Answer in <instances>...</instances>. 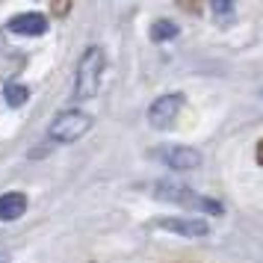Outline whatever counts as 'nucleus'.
<instances>
[{
	"instance_id": "6",
	"label": "nucleus",
	"mask_w": 263,
	"mask_h": 263,
	"mask_svg": "<svg viewBox=\"0 0 263 263\" xmlns=\"http://www.w3.org/2000/svg\"><path fill=\"white\" fill-rule=\"evenodd\" d=\"M160 231H168V234H180V237H207L210 234V225L198 219V216H172V219H160L157 222Z\"/></svg>"
},
{
	"instance_id": "9",
	"label": "nucleus",
	"mask_w": 263,
	"mask_h": 263,
	"mask_svg": "<svg viewBox=\"0 0 263 263\" xmlns=\"http://www.w3.org/2000/svg\"><path fill=\"white\" fill-rule=\"evenodd\" d=\"M27 98H30V89L21 83H6L3 86V101H6V107H21Z\"/></svg>"
},
{
	"instance_id": "13",
	"label": "nucleus",
	"mask_w": 263,
	"mask_h": 263,
	"mask_svg": "<svg viewBox=\"0 0 263 263\" xmlns=\"http://www.w3.org/2000/svg\"><path fill=\"white\" fill-rule=\"evenodd\" d=\"M178 3H180V9H186V12H198L204 0H178Z\"/></svg>"
},
{
	"instance_id": "11",
	"label": "nucleus",
	"mask_w": 263,
	"mask_h": 263,
	"mask_svg": "<svg viewBox=\"0 0 263 263\" xmlns=\"http://www.w3.org/2000/svg\"><path fill=\"white\" fill-rule=\"evenodd\" d=\"M50 9H53L57 18H65L68 9H71V0H50Z\"/></svg>"
},
{
	"instance_id": "10",
	"label": "nucleus",
	"mask_w": 263,
	"mask_h": 263,
	"mask_svg": "<svg viewBox=\"0 0 263 263\" xmlns=\"http://www.w3.org/2000/svg\"><path fill=\"white\" fill-rule=\"evenodd\" d=\"M175 36H178V24H172L166 18L154 21V27H151V39L154 42H168V39H175Z\"/></svg>"
},
{
	"instance_id": "14",
	"label": "nucleus",
	"mask_w": 263,
	"mask_h": 263,
	"mask_svg": "<svg viewBox=\"0 0 263 263\" xmlns=\"http://www.w3.org/2000/svg\"><path fill=\"white\" fill-rule=\"evenodd\" d=\"M257 163H260V166H263V142L257 145Z\"/></svg>"
},
{
	"instance_id": "4",
	"label": "nucleus",
	"mask_w": 263,
	"mask_h": 263,
	"mask_svg": "<svg viewBox=\"0 0 263 263\" xmlns=\"http://www.w3.org/2000/svg\"><path fill=\"white\" fill-rule=\"evenodd\" d=\"M154 157L168 168H178V172H192V168L201 166V154L190 148V145H163L157 148Z\"/></svg>"
},
{
	"instance_id": "12",
	"label": "nucleus",
	"mask_w": 263,
	"mask_h": 263,
	"mask_svg": "<svg viewBox=\"0 0 263 263\" xmlns=\"http://www.w3.org/2000/svg\"><path fill=\"white\" fill-rule=\"evenodd\" d=\"M210 3H213L216 15H231V9H234V0H210Z\"/></svg>"
},
{
	"instance_id": "7",
	"label": "nucleus",
	"mask_w": 263,
	"mask_h": 263,
	"mask_svg": "<svg viewBox=\"0 0 263 263\" xmlns=\"http://www.w3.org/2000/svg\"><path fill=\"white\" fill-rule=\"evenodd\" d=\"M9 33H15V36H45L48 33V18L39 12H21L9 21Z\"/></svg>"
},
{
	"instance_id": "5",
	"label": "nucleus",
	"mask_w": 263,
	"mask_h": 263,
	"mask_svg": "<svg viewBox=\"0 0 263 263\" xmlns=\"http://www.w3.org/2000/svg\"><path fill=\"white\" fill-rule=\"evenodd\" d=\"M180 109H183V95H180V92L160 95L154 104H151V109H148V121L163 130V127H168V124L180 116Z\"/></svg>"
},
{
	"instance_id": "3",
	"label": "nucleus",
	"mask_w": 263,
	"mask_h": 263,
	"mask_svg": "<svg viewBox=\"0 0 263 263\" xmlns=\"http://www.w3.org/2000/svg\"><path fill=\"white\" fill-rule=\"evenodd\" d=\"M92 130V116L89 112H83V109H65V112H60L57 119L50 121V139L53 142H77L80 136H86V133Z\"/></svg>"
},
{
	"instance_id": "1",
	"label": "nucleus",
	"mask_w": 263,
	"mask_h": 263,
	"mask_svg": "<svg viewBox=\"0 0 263 263\" xmlns=\"http://www.w3.org/2000/svg\"><path fill=\"white\" fill-rule=\"evenodd\" d=\"M151 190H154V195L160 198V201L180 204V207L195 210V213H207V216H222V213H225V207H222L219 201L204 198V195H198L195 190L183 186V183H175V180H157Z\"/></svg>"
},
{
	"instance_id": "8",
	"label": "nucleus",
	"mask_w": 263,
	"mask_h": 263,
	"mask_svg": "<svg viewBox=\"0 0 263 263\" xmlns=\"http://www.w3.org/2000/svg\"><path fill=\"white\" fill-rule=\"evenodd\" d=\"M27 210V195L24 192H3L0 195V222H15Z\"/></svg>"
},
{
	"instance_id": "2",
	"label": "nucleus",
	"mask_w": 263,
	"mask_h": 263,
	"mask_svg": "<svg viewBox=\"0 0 263 263\" xmlns=\"http://www.w3.org/2000/svg\"><path fill=\"white\" fill-rule=\"evenodd\" d=\"M104 65H107V57H104V50L98 45L83 50V57L77 62V74H74V98L77 101H89V98L98 95L101 77H104Z\"/></svg>"
}]
</instances>
